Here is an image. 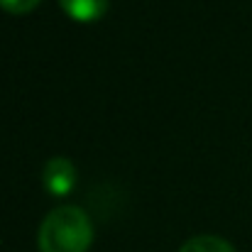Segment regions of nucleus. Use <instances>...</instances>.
Listing matches in <instances>:
<instances>
[{
	"mask_svg": "<svg viewBox=\"0 0 252 252\" xmlns=\"http://www.w3.org/2000/svg\"><path fill=\"white\" fill-rule=\"evenodd\" d=\"M93 243V225L84 208L57 206L52 208L37 233L39 252H88Z\"/></svg>",
	"mask_w": 252,
	"mask_h": 252,
	"instance_id": "f257e3e1",
	"label": "nucleus"
},
{
	"mask_svg": "<svg viewBox=\"0 0 252 252\" xmlns=\"http://www.w3.org/2000/svg\"><path fill=\"white\" fill-rule=\"evenodd\" d=\"M44 189L52 196H69L76 186V167L66 157H52L42 171Z\"/></svg>",
	"mask_w": 252,
	"mask_h": 252,
	"instance_id": "f03ea898",
	"label": "nucleus"
},
{
	"mask_svg": "<svg viewBox=\"0 0 252 252\" xmlns=\"http://www.w3.org/2000/svg\"><path fill=\"white\" fill-rule=\"evenodd\" d=\"M59 5L76 22H95L108 10V0H59Z\"/></svg>",
	"mask_w": 252,
	"mask_h": 252,
	"instance_id": "7ed1b4c3",
	"label": "nucleus"
},
{
	"mask_svg": "<svg viewBox=\"0 0 252 252\" xmlns=\"http://www.w3.org/2000/svg\"><path fill=\"white\" fill-rule=\"evenodd\" d=\"M179 252H235V248L218 238V235H196V238H189Z\"/></svg>",
	"mask_w": 252,
	"mask_h": 252,
	"instance_id": "20e7f679",
	"label": "nucleus"
},
{
	"mask_svg": "<svg viewBox=\"0 0 252 252\" xmlns=\"http://www.w3.org/2000/svg\"><path fill=\"white\" fill-rule=\"evenodd\" d=\"M42 0H0V7L10 15H27L32 12Z\"/></svg>",
	"mask_w": 252,
	"mask_h": 252,
	"instance_id": "39448f33",
	"label": "nucleus"
}]
</instances>
